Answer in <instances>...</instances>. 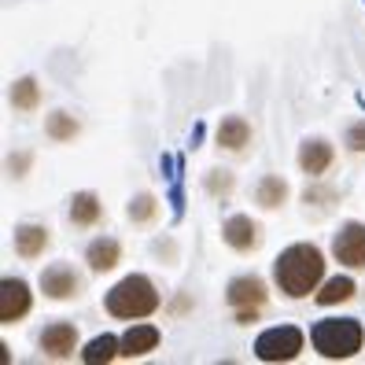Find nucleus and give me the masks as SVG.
Wrapping results in <instances>:
<instances>
[{
  "label": "nucleus",
  "instance_id": "f257e3e1",
  "mask_svg": "<svg viewBox=\"0 0 365 365\" xmlns=\"http://www.w3.org/2000/svg\"><path fill=\"white\" fill-rule=\"evenodd\" d=\"M325 251L317 244H292L277 255L273 262V284L288 299H307L325 284Z\"/></svg>",
  "mask_w": 365,
  "mask_h": 365
},
{
  "label": "nucleus",
  "instance_id": "f03ea898",
  "mask_svg": "<svg viewBox=\"0 0 365 365\" xmlns=\"http://www.w3.org/2000/svg\"><path fill=\"white\" fill-rule=\"evenodd\" d=\"M103 307H107V314L118 317V321H144V317H152L163 307V295L152 284V277L130 273V277H122V281L107 292Z\"/></svg>",
  "mask_w": 365,
  "mask_h": 365
},
{
  "label": "nucleus",
  "instance_id": "7ed1b4c3",
  "mask_svg": "<svg viewBox=\"0 0 365 365\" xmlns=\"http://www.w3.org/2000/svg\"><path fill=\"white\" fill-rule=\"evenodd\" d=\"M310 343H314V351L321 358H329V361H347L361 351V343H365V325L354 317H329V321H321V325L310 332Z\"/></svg>",
  "mask_w": 365,
  "mask_h": 365
},
{
  "label": "nucleus",
  "instance_id": "20e7f679",
  "mask_svg": "<svg viewBox=\"0 0 365 365\" xmlns=\"http://www.w3.org/2000/svg\"><path fill=\"white\" fill-rule=\"evenodd\" d=\"M225 303H229V310L236 314L240 325H255V321L262 317L266 303H269V288H266L262 277H255V273L232 277L229 288H225Z\"/></svg>",
  "mask_w": 365,
  "mask_h": 365
},
{
  "label": "nucleus",
  "instance_id": "39448f33",
  "mask_svg": "<svg viewBox=\"0 0 365 365\" xmlns=\"http://www.w3.org/2000/svg\"><path fill=\"white\" fill-rule=\"evenodd\" d=\"M307 347V336L303 329L295 325H277V329H266L259 339H255V354L259 361H295Z\"/></svg>",
  "mask_w": 365,
  "mask_h": 365
},
{
  "label": "nucleus",
  "instance_id": "423d86ee",
  "mask_svg": "<svg viewBox=\"0 0 365 365\" xmlns=\"http://www.w3.org/2000/svg\"><path fill=\"white\" fill-rule=\"evenodd\" d=\"M34 310V292L23 277H4L0 281V325H15Z\"/></svg>",
  "mask_w": 365,
  "mask_h": 365
},
{
  "label": "nucleus",
  "instance_id": "0eeeda50",
  "mask_svg": "<svg viewBox=\"0 0 365 365\" xmlns=\"http://www.w3.org/2000/svg\"><path fill=\"white\" fill-rule=\"evenodd\" d=\"M37 284H41V292H45V299H52V303H71V299L81 295V277L67 262H56L48 269H41Z\"/></svg>",
  "mask_w": 365,
  "mask_h": 365
},
{
  "label": "nucleus",
  "instance_id": "6e6552de",
  "mask_svg": "<svg viewBox=\"0 0 365 365\" xmlns=\"http://www.w3.org/2000/svg\"><path fill=\"white\" fill-rule=\"evenodd\" d=\"M332 259L347 269H365V225L347 222L332 240Z\"/></svg>",
  "mask_w": 365,
  "mask_h": 365
},
{
  "label": "nucleus",
  "instance_id": "1a4fd4ad",
  "mask_svg": "<svg viewBox=\"0 0 365 365\" xmlns=\"http://www.w3.org/2000/svg\"><path fill=\"white\" fill-rule=\"evenodd\" d=\"M222 240L236 255H251L262 244V225L255 222L251 214H232V218H225V225H222Z\"/></svg>",
  "mask_w": 365,
  "mask_h": 365
},
{
  "label": "nucleus",
  "instance_id": "9d476101",
  "mask_svg": "<svg viewBox=\"0 0 365 365\" xmlns=\"http://www.w3.org/2000/svg\"><path fill=\"white\" fill-rule=\"evenodd\" d=\"M37 347L45 351V358H52V361H67L78 351V329L71 325V321H56V325H48L45 332L37 336Z\"/></svg>",
  "mask_w": 365,
  "mask_h": 365
},
{
  "label": "nucleus",
  "instance_id": "9b49d317",
  "mask_svg": "<svg viewBox=\"0 0 365 365\" xmlns=\"http://www.w3.org/2000/svg\"><path fill=\"white\" fill-rule=\"evenodd\" d=\"M332 166H336V148L325 137H314V140H307L303 148H299V170H303L310 181L325 178Z\"/></svg>",
  "mask_w": 365,
  "mask_h": 365
},
{
  "label": "nucleus",
  "instance_id": "f8f14e48",
  "mask_svg": "<svg viewBox=\"0 0 365 365\" xmlns=\"http://www.w3.org/2000/svg\"><path fill=\"white\" fill-rule=\"evenodd\" d=\"M48 244H52V229L48 225L26 222V225L15 229V255H19V259H26V262L41 259V255L48 251Z\"/></svg>",
  "mask_w": 365,
  "mask_h": 365
},
{
  "label": "nucleus",
  "instance_id": "ddd939ff",
  "mask_svg": "<svg viewBox=\"0 0 365 365\" xmlns=\"http://www.w3.org/2000/svg\"><path fill=\"white\" fill-rule=\"evenodd\" d=\"M214 140H218L222 152L240 155V152H247V144H251V122L240 118V115H229V118L218 122V130H214Z\"/></svg>",
  "mask_w": 365,
  "mask_h": 365
},
{
  "label": "nucleus",
  "instance_id": "4468645a",
  "mask_svg": "<svg viewBox=\"0 0 365 365\" xmlns=\"http://www.w3.org/2000/svg\"><path fill=\"white\" fill-rule=\"evenodd\" d=\"M67 218H71V225H78V229H96V225L103 222V200L96 196V192H89V188L74 192Z\"/></svg>",
  "mask_w": 365,
  "mask_h": 365
},
{
  "label": "nucleus",
  "instance_id": "2eb2a0df",
  "mask_svg": "<svg viewBox=\"0 0 365 365\" xmlns=\"http://www.w3.org/2000/svg\"><path fill=\"white\" fill-rule=\"evenodd\" d=\"M85 262H89V273H111L122 262V244L115 236H96V240L85 247Z\"/></svg>",
  "mask_w": 365,
  "mask_h": 365
},
{
  "label": "nucleus",
  "instance_id": "dca6fc26",
  "mask_svg": "<svg viewBox=\"0 0 365 365\" xmlns=\"http://www.w3.org/2000/svg\"><path fill=\"white\" fill-rule=\"evenodd\" d=\"M159 329L155 325H140V321H133L130 332L122 336V358H144V354H152L159 347Z\"/></svg>",
  "mask_w": 365,
  "mask_h": 365
},
{
  "label": "nucleus",
  "instance_id": "f3484780",
  "mask_svg": "<svg viewBox=\"0 0 365 365\" xmlns=\"http://www.w3.org/2000/svg\"><path fill=\"white\" fill-rule=\"evenodd\" d=\"M8 100H11L15 111L34 115L37 107H41V100H45V93H41V81H37L34 74H26V78H15V81H11V93H8Z\"/></svg>",
  "mask_w": 365,
  "mask_h": 365
},
{
  "label": "nucleus",
  "instance_id": "a211bd4d",
  "mask_svg": "<svg viewBox=\"0 0 365 365\" xmlns=\"http://www.w3.org/2000/svg\"><path fill=\"white\" fill-rule=\"evenodd\" d=\"M288 196H292L288 181L277 178V174H266V178L259 181V188H255V203H259L262 210H281V207L288 203Z\"/></svg>",
  "mask_w": 365,
  "mask_h": 365
},
{
  "label": "nucleus",
  "instance_id": "6ab92c4d",
  "mask_svg": "<svg viewBox=\"0 0 365 365\" xmlns=\"http://www.w3.org/2000/svg\"><path fill=\"white\" fill-rule=\"evenodd\" d=\"M358 295V284L351 281V277H332V281H325L314 299H317V307H336V303H351V299Z\"/></svg>",
  "mask_w": 365,
  "mask_h": 365
},
{
  "label": "nucleus",
  "instance_id": "aec40b11",
  "mask_svg": "<svg viewBox=\"0 0 365 365\" xmlns=\"http://www.w3.org/2000/svg\"><path fill=\"white\" fill-rule=\"evenodd\" d=\"M115 358H122V339L111 336V332L96 336L89 347L81 351V361H85V365H107V361H115Z\"/></svg>",
  "mask_w": 365,
  "mask_h": 365
},
{
  "label": "nucleus",
  "instance_id": "412c9836",
  "mask_svg": "<svg viewBox=\"0 0 365 365\" xmlns=\"http://www.w3.org/2000/svg\"><path fill=\"white\" fill-rule=\"evenodd\" d=\"M78 133H81V122L67 111H52L45 118V137L52 144H71V140H78Z\"/></svg>",
  "mask_w": 365,
  "mask_h": 365
},
{
  "label": "nucleus",
  "instance_id": "4be33fe9",
  "mask_svg": "<svg viewBox=\"0 0 365 365\" xmlns=\"http://www.w3.org/2000/svg\"><path fill=\"white\" fill-rule=\"evenodd\" d=\"M125 214H130V222H133V225H152V222L159 218V200L152 196V192H140V196L130 200Z\"/></svg>",
  "mask_w": 365,
  "mask_h": 365
},
{
  "label": "nucleus",
  "instance_id": "5701e85b",
  "mask_svg": "<svg viewBox=\"0 0 365 365\" xmlns=\"http://www.w3.org/2000/svg\"><path fill=\"white\" fill-rule=\"evenodd\" d=\"M203 188L210 192L214 200H229L232 188H236V178L229 174V170H210V174L203 178Z\"/></svg>",
  "mask_w": 365,
  "mask_h": 365
},
{
  "label": "nucleus",
  "instance_id": "b1692460",
  "mask_svg": "<svg viewBox=\"0 0 365 365\" xmlns=\"http://www.w3.org/2000/svg\"><path fill=\"white\" fill-rule=\"evenodd\" d=\"M343 144H347L354 155H365V122H351L347 133H343Z\"/></svg>",
  "mask_w": 365,
  "mask_h": 365
},
{
  "label": "nucleus",
  "instance_id": "393cba45",
  "mask_svg": "<svg viewBox=\"0 0 365 365\" xmlns=\"http://www.w3.org/2000/svg\"><path fill=\"white\" fill-rule=\"evenodd\" d=\"M34 155L30 152H19V155H8V174L11 178H26V170H30Z\"/></svg>",
  "mask_w": 365,
  "mask_h": 365
}]
</instances>
